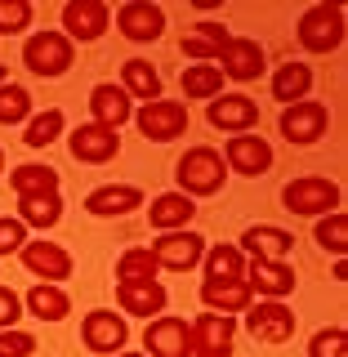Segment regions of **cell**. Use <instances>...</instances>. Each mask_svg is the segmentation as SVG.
Segmentation results:
<instances>
[{
    "label": "cell",
    "mask_w": 348,
    "mask_h": 357,
    "mask_svg": "<svg viewBox=\"0 0 348 357\" xmlns=\"http://www.w3.org/2000/svg\"><path fill=\"white\" fill-rule=\"evenodd\" d=\"M174 174H179V192L183 197H215L228 183V165H223L219 148H206V143L188 148Z\"/></svg>",
    "instance_id": "obj_1"
},
{
    "label": "cell",
    "mask_w": 348,
    "mask_h": 357,
    "mask_svg": "<svg viewBox=\"0 0 348 357\" xmlns=\"http://www.w3.org/2000/svg\"><path fill=\"white\" fill-rule=\"evenodd\" d=\"M286 210L290 215H308V219H321V215H335L340 206V183L326 174H304V178H290L286 183Z\"/></svg>",
    "instance_id": "obj_2"
},
{
    "label": "cell",
    "mask_w": 348,
    "mask_h": 357,
    "mask_svg": "<svg viewBox=\"0 0 348 357\" xmlns=\"http://www.w3.org/2000/svg\"><path fill=\"white\" fill-rule=\"evenodd\" d=\"M188 340H192V357H232L237 344V321L228 312H201L188 321Z\"/></svg>",
    "instance_id": "obj_3"
},
{
    "label": "cell",
    "mask_w": 348,
    "mask_h": 357,
    "mask_svg": "<svg viewBox=\"0 0 348 357\" xmlns=\"http://www.w3.org/2000/svg\"><path fill=\"white\" fill-rule=\"evenodd\" d=\"M344 40V9L340 5H312L299 14V45L308 54H331Z\"/></svg>",
    "instance_id": "obj_4"
},
{
    "label": "cell",
    "mask_w": 348,
    "mask_h": 357,
    "mask_svg": "<svg viewBox=\"0 0 348 357\" xmlns=\"http://www.w3.org/2000/svg\"><path fill=\"white\" fill-rule=\"evenodd\" d=\"M72 54L76 50L63 31H36V36H27V45H22V63L36 76H63L72 67Z\"/></svg>",
    "instance_id": "obj_5"
},
{
    "label": "cell",
    "mask_w": 348,
    "mask_h": 357,
    "mask_svg": "<svg viewBox=\"0 0 348 357\" xmlns=\"http://www.w3.org/2000/svg\"><path fill=\"white\" fill-rule=\"evenodd\" d=\"M134 126H139L143 139L152 143H170L188 130V107L183 103H170V98H156V103H143L134 107Z\"/></svg>",
    "instance_id": "obj_6"
},
{
    "label": "cell",
    "mask_w": 348,
    "mask_h": 357,
    "mask_svg": "<svg viewBox=\"0 0 348 357\" xmlns=\"http://www.w3.org/2000/svg\"><path fill=\"white\" fill-rule=\"evenodd\" d=\"M81 340H85V349H89V353H107V357H116V353H126L130 326H126V317H121V312H112V308H94V312H85V321H81Z\"/></svg>",
    "instance_id": "obj_7"
},
{
    "label": "cell",
    "mask_w": 348,
    "mask_h": 357,
    "mask_svg": "<svg viewBox=\"0 0 348 357\" xmlns=\"http://www.w3.org/2000/svg\"><path fill=\"white\" fill-rule=\"evenodd\" d=\"M148 250L156 255V264L165 268V273H192V268L206 259V241L197 237V232H161Z\"/></svg>",
    "instance_id": "obj_8"
},
{
    "label": "cell",
    "mask_w": 348,
    "mask_h": 357,
    "mask_svg": "<svg viewBox=\"0 0 348 357\" xmlns=\"http://www.w3.org/2000/svg\"><path fill=\"white\" fill-rule=\"evenodd\" d=\"M116 31L134 45H152L165 31V9L152 5V0H130V5L116 9Z\"/></svg>",
    "instance_id": "obj_9"
},
{
    "label": "cell",
    "mask_w": 348,
    "mask_h": 357,
    "mask_svg": "<svg viewBox=\"0 0 348 357\" xmlns=\"http://www.w3.org/2000/svg\"><path fill=\"white\" fill-rule=\"evenodd\" d=\"M245 331L264 344H286L295 335V312H290L282 299H264V304L245 308Z\"/></svg>",
    "instance_id": "obj_10"
},
{
    "label": "cell",
    "mask_w": 348,
    "mask_h": 357,
    "mask_svg": "<svg viewBox=\"0 0 348 357\" xmlns=\"http://www.w3.org/2000/svg\"><path fill=\"white\" fill-rule=\"evenodd\" d=\"M282 134L290 143H317L321 134H326V126H331V112H326V103H312V98H304V103H290L286 112H282Z\"/></svg>",
    "instance_id": "obj_11"
},
{
    "label": "cell",
    "mask_w": 348,
    "mask_h": 357,
    "mask_svg": "<svg viewBox=\"0 0 348 357\" xmlns=\"http://www.w3.org/2000/svg\"><path fill=\"white\" fill-rule=\"evenodd\" d=\"M223 165L237 170V174H245V178L268 174V170H273V143H264L259 134H232L228 148H223Z\"/></svg>",
    "instance_id": "obj_12"
},
{
    "label": "cell",
    "mask_w": 348,
    "mask_h": 357,
    "mask_svg": "<svg viewBox=\"0 0 348 357\" xmlns=\"http://www.w3.org/2000/svg\"><path fill=\"white\" fill-rule=\"evenodd\" d=\"M18 259H22V268H27L36 282H67L72 277V255L63 250V245H54V241H27L18 250Z\"/></svg>",
    "instance_id": "obj_13"
},
{
    "label": "cell",
    "mask_w": 348,
    "mask_h": 357,
    "mask_svg": "<svg viewBox=\"0 0 348 357\" xmlns=\"http://www.w3.org/2000/svg\"><path fill=\"white\" fill-rule=\"evenodd\" d=\"M112 22V9L103 0H72V5H63V36L67 40H98L107 31Z\"/></svg>",
    "instance_id": "obj_14"
},
{
    "label": "cell",
    "mask_w": 348,
    "mask_h": 357,
    "mask_svg": "<svg viewBox=\"0 0 348 357\" xmlns=\"http://www.w3.org/2000/svg\"><path fill=\"white\" fill-rule=\"evenodd\" d=\"M67 148H72L76 161H85V165H103L112 161V156L121 152V139H116V130H107V126H76L72 130V139H67Z\"/></svg>",
    "instance_id": "obj_15"
},
{
    "label": "cell",
    "mask_w": 348,
    "mask_h": 357,
    "mask_svg": "<svg viewBox=\"0 0 348 357\" xmlns=\"http://www.w3.org/2000/svg\"><path fill=\"white\" fill-rule=\"evenodd\" d=\"M143 344H148V357H192V340H188L183 317H152Z\"/></svg>",
    "instance_id": "obj_16"
},
{
    "label": "cell",
    "mask_w": 348,
    "mask_h": 357,
    "mask_svg": "<svg viewBox=\"0 0 348 357\" xmlns=\"http://www.w3.org/2000/svg\"><path fill=\"white\" fill-rule=\"evenodd\" d=\"M259 121V103L245 94H219L210 98V126L215 130H228V134H245Z\"/></svg>",
    "instance_id": "obj_17"
},
{
    "label": "cell",
    "mask_w": 348,
    "mask_h": 357,
    "mask_svg": "<svg viewBox=\"0 0 348 357\" xmlns=\"http://www.w3.org/2000/svg\"><path fill=\"white\" fill-rule=\"evenodd\" d=\"M219 63H223L228 81H255V76H264V50L245 36H228V45L219 50Z\"/></svg>",
    "instance_id": "obj_18"
},
{
    "label": "cell",
    "mask_w": 348,
    "mask_h": 357,
    "mask_svg": "<svg viewBox=\"0 0 348 357\" xmlns=\"http://www.w3.org/2000/svg\"><path fill=\"white\" fill-rule=\"evenodd\" d=\"M134 98L126 94L121 85H112V81H103V85H94L89 89V112H94V126H107V130H121L126 121L134 116Z\"/></svg>",
    "instance_id": "obj_19"
},
{
    "label": "cell",
    "mask_w": 348,
    "mask_h": 357,
    "mask_svg": "<svg viewBox=\"0 0 348 357\" xmlns=\"http://www.w3.org/2000/svg\"><path fill=\"white\" fill-rule=\"evenodd\" d=\"M116 299H121V312L130 317H161L165 312V286L161 282H116Z\"/></svg>",
    "instance_id": "obj_20"
},
{
    "label": "cell",
    "mask_w": 348,
    "mask_h": 357,
    "mask_svg": "<svg viewBox=\"0 0 348 357\" xmlns=\"http://www.w3.org/2000/svg\"><path fill=\"white\" fill-rule=\"evenodd\" d=\"M245 286L259 290L264 299H286L290 290H295V268H290L286 259H250Z\"/></svg>",
    "instance_id": "obj_21"
},
{
    "label": "cell",
    "mask_w": 348,
    "mask_h": 357,
    "mask_svg": "<svg viewBox=\"0 0 348 357\" xmlns=\"http://www.w3.org/2000/svg\"><path fill=\"white\" fill-rule=\"evenodd\" d=\"M237 250H250V259H286L295 250V237L286 228H268V223H255V228L241 232Z\"/></svg>",
    "instance_id": "obj_22"
},
{
    "label": "cell",
    "mask_w": 348,
    "mask_h": 357,
    "mask_svg": "<svg viewBox=\"0 0 348 357\" xmlns=\"http://www.w3.org/2000/svg\"><path fill=\"white\" fill-rule=\"evenodd\" d=\"M139 206H143V192H139V188H126V183H116V188H94V192L85 197V210H89V215H98V219L130 215V210H139Z\"/></svg>",
    "instance_id": "obj_23"
},
{
    "label": "cell",
    "mask_w": 348,
    "mask_h": 357,
    "mask_svg": "<svg viewBox=\"0 0 348 357\" xmlns=\"http://www.w3.org/2000/svg\"><path fill=\"white\" fill-rule=\"evenodd\" d=\"M250 299H255V290L245 286V277L241 282H206L201 286V304H206L210 312H245L250 308Z\"/></svg>",
    "instance_id": "obj_24"
},
{
    "label": "cell",
    "mask_w": 348,
    "mask_h": 357,
    "mask_svg": "<svg viewBox=\"0 0 348 357\" xmlns=\"http://www.w3.org/2000/svg\"><path fill=\"white\" fill-rule=\"evenodd\" d=\"M192 215H197V206H192V197H183V192H161V197L148 206V219H152L161 232H183Z\"/></svg>",
    "instance_id": "obj_25"
},
{
    "label": "cell",
    "mask_w": 348,
    "mask_h": 357,
    "mask_svg": "<svg viewBox=\"0 0 348 357\" xmlns=\"http://www.w3.org/2000/svg\"><path fill=\"white\" fill-rule=\"evenodd\" d=\"M308 89H312V67L308 63H282L273 72V98L277 103H304L308 98Z\"/></svg>",
    "instance_id": "obj_26"
},
{
    "label": "cell",
    "mask_w": 348,
    "mask_h": 357,
    "mask_svg": "<svg viewBox=\"0 0 348 357\" xmlns=\"http://www.w3.org/2000/svg\"><path fill=\"white\" fill-rule=\"evenodd\" d=\"M223 45H228V31H223L219 22H197V27L183 36V59H192V63H219Z\"/></svg>",
    "instance_id": "obj_27"
},
{
    "label": "cell",
    "mask_w": 348,
    "mask_h": 357,
    "mask_svg": "<svg viewBox=\"0 0 348 357\" xmlns=\"http://www.w3.org/2000/svg\"><path fill=\"white\" fill-rule=\"evenodd\" d=\"M27 312H31L36 321H63L67 312H72V299H67V290H63V286L40 282V286H31V290H27Z\"/></svg>",
    "instance_id": "obj_28"
},
{
    "label": "cell",
    "mask_w": 348,
    "mask_h": 357,
    "mask_svg": "<svg viewBox=\"0 0 348 357\" xmlns=\"http://www.w3.org/2000/svg\"><path fill=\"white\" fill-rule=\"evenodd\" d=\"M121 89H126L130 98L156 103V98H161V76H156V67L148 59H130L126 67H121Z\"/></svg>",
    "instance_id": "obj_29"
},
{
    "label": "cell",
    "mask_w": 348,
    "mask_h": 357,
    "mask_svg": "<svg viewBox=\"0 0 348 357\" xmlns=\"http://www.w3.org/2000/svg\"><path fill=\"white\" fill-rule=\"evenodd\" d=\"M9 188H14L18 197H36V192H59V170L54 165H14V174H9Z\"/></svg>",
    "instance_id": "obj_30"
},
{
    "label": "cell",
    "mask_w": 348,
    "mask_h": 357,
    "mask_svg": "<svg viewBox=\"0 0 348 357\" xmlns=\"http://www.w3.org/2000/svg\"><path fill=\"white\" fill-rule=\"evenodd\" d=\"M18 219L27 228H54L63 219V201L59 192H36V197H18Z\"/></svg>",
    "instance_id": "obj_31"
},
{
    "label": "cell",
    "mask_w": 348,
    "mask_h": 357,
    "mask_svg": "<svg viewBox=\"0 0 348 357\" xmlns=\"http://www.w3.org/2000/svg\"><path fill=\"white\" fill-rule=\"evenodd\" d=\"M179 81H183V94L188 98H219L223 94V72H219L215 63H192Z\"/></svg>",
    "instance_id": "obj_32"
},
{
    "label": "cell",
    "mask_w": 348,
    "mask_h": 357,
    "mask_svg": "<svg viewBox=\"0 0 348 357\" xmlns=\"http://www.w3.org/2000/svg\"><path fill=\"white\" fill-rule=\"evenodd\" d=\"M156 273H161V264L148 245H134L116 259V282H156Z\"/></svg>",
    "instance_id": "obj_33"
},
{
    "label": "cell",
    "mask_w": 348,
    "mask_h": 357,
    "mask_svg": "<svg viewBox=\"0 0 348 357\" xmlns=\"http://www.w3.org/2000/svg\"><path fill=\"white\" fill-rule=\"evenodd\" d=\"M241 250L237 245H215V250H206V282H241Z\"/></svg>",
    "instance_id": "obj_34"
},
{
    "label": "cell",
    "mask_w": 348,
    "mask_h": 357,
    "mask_svg": "<svg viewBox=\"0 0 348 357\" xmlns=\"http://www.w3.org/2000/svg\"><path fill=\"white\" fill-rule=\"evenodd\" d=\"M63 126H67L63 112H59V107H45L40 116L27 121V134H22V143H27V148H50V143L63 134Z\"/></svg>",
    "instance_id": "obj_35"
},
{
    "label": "cell",
    "mask_w": 348,
    "mask_h": 357,
    "mask_svg": "<svg viewBox=\"0 0 348 357\" xmlns=\"http://www.w3.org/2000/svg\"><path fill=\"white\" fill-rule=\"evenodd\" d=\"M31 116V94L22 85H0V126H18Z\"/></svg>",
    "instance_id": "obj_36"
},
{
    "label": "cell",
    "mask_w": 348,
    "mask_h": 357,
    "mask_svg": "<svg viewBox=\"0 0 348 357\" xmlns=\"http://www.w3.org/2000/svg\"><path fill=\"white\" fill-rule=\"evenodd\" d=\"M308 357H348V335L344 326H326L308 340Z\"/></svg>",
    "instance_id": "obj_37"
},
{
    "label": "cell",
    "mask_w": 348,
    "mask_h": 357,
    "mask_svg": "<svg viewBox=\"0 0 348 357\" xmlns=\"http://www.w3.org/2000/svg\"><path fill=\"white\" fill-rule=\"evenodd\" d=\"M317 245H326V250H348V219L344 215H321L317 219Z\"/></svg>",
    "instance_id": "obj_38"
},
{
    "label": "cell",
    "mask_w": 348,
    "mask_h": 357,
    "mask_svg": "<svg viewBox=\"0 0 348 357\" xmlns=\"http://www.w3.org/2000/svg\"><path fill=\"white\" fill-rule=\"evenodd\" d=\"M31 22V5L27 0H0V31L14 36V31H27Z\"/></svg>",
    "instance_id": "obj_39"
},
{
    "label": "cell",
    "mask_w": 348,
    "mask_h": 357,
    "mask_svg": "<svg viewBox=\"0 0 348 357\" xmlns=\"http://www.w3.org/2000/svg\"><path fill=\"white\" fill-rule=\"evenodd\" d=\"M36 353V335H27V331H0V357H31Z\"/></svg>",
    "instance_id": "obj_40"
},
{
    "label": "cell",
    "mask_w": 348,
    "mask_h": 357,
    "mask_svg": "<svg viewBox=\"0 0 348 357\" xmlns=\"http://www.w3.org/2000/svg\"><path fill=\"white\" fill-rule=\"evenodd\" d=\"M27 245V223L22 219H0V255H14Z\"/></svg>",
    "instance_id": "obj_41"
},
{
    "label": "cell",
    "mask_w": 348,
    "mask_h": 357,
    "mask_svg": "<svg viewBox=\"0 0 348 357\" xmlns=\"http://www.w3.org/2000/svg\"><path fill=\"white\" fill-rule=\"evenodd\" d=\"M18 312H22V299L14 295L9 286H0V331H9L18 321Z\"/></svg>",
    "instance_id": "obj_42"
},
{
    "label": "cell",
    "mask_w": 348,
    "mask_h": 357,
    "mask_svg": "<svg viewBox=\"0 0 348 357\" xmlns=\"http://www.w3.org/2000/svg\"><path fill=\"white\" fill-rule=\"evenodd\" d=\"M116 357H148V353H116Z\"/></svg>",
    "instance_id": "obj_43"
},
{
    "label": "cell",
    "mask_w": 348,
    "mask_h": 357,
    "mask_svg": "<svg viewBox=\"0 0 348 357\" xmlns=\"http://www.w3.org/2000/svg\"><path fill=\"white\" fill-rule=\"evenodd\" d=\"M5 72H9V67H0V85H5Z\"/></svg>",
    "instance_id": "obj_44"
},
{
    "label": "cell",
    "mask_w": 348,
    "mask_h": 357,
    "mask_svg": "<svg viewBox=\"0 0 348 357\" xmlns=\"http://www.w3.org/2000/svg\"><path fill=\"white\" fill-rule=\"evenodd\" d=\"M0 170H5V152H0Z\"/></svg>",
    "instance_id": "obj_45"
}]
</instances>
